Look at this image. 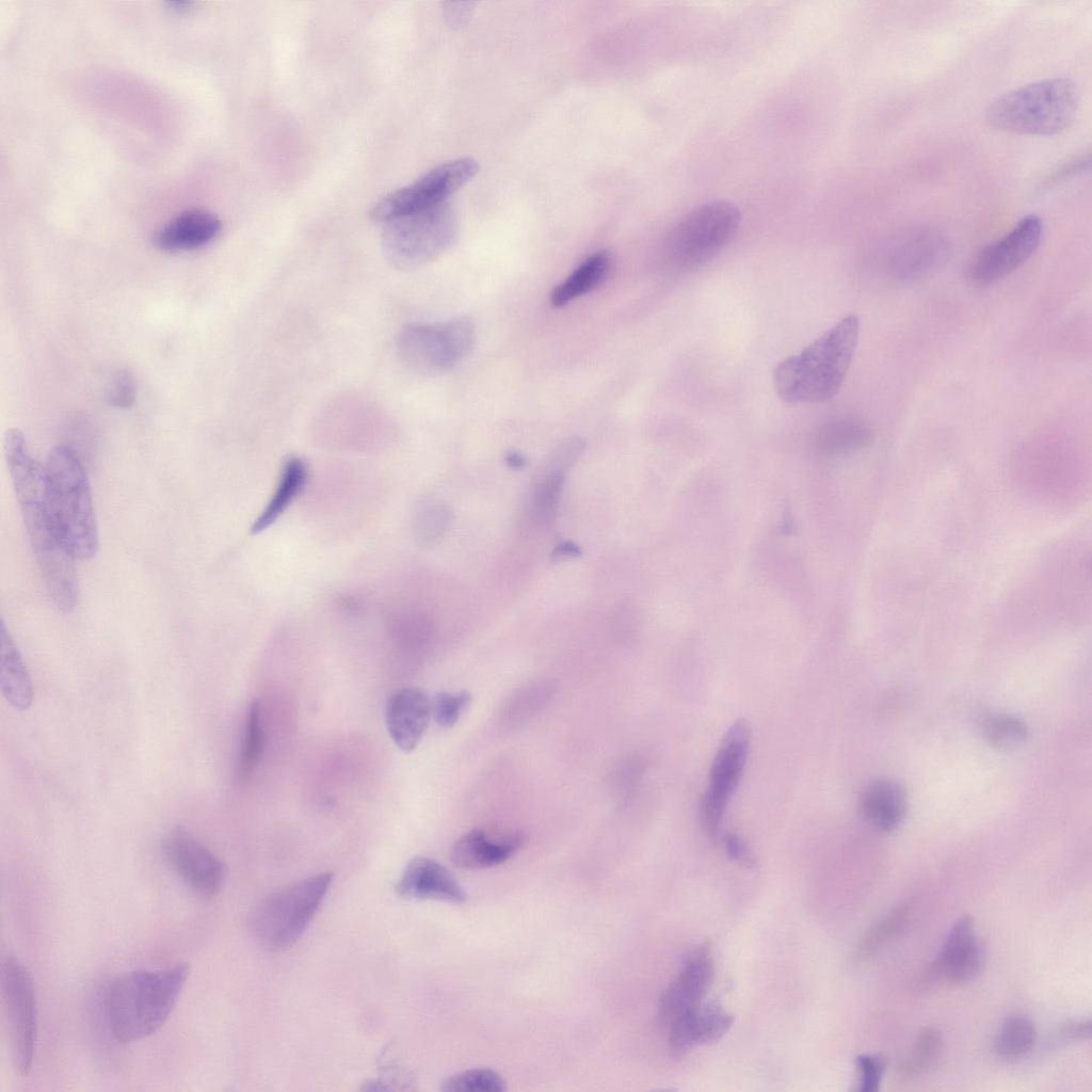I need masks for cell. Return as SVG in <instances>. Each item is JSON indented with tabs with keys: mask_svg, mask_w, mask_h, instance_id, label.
Returning a JSON list of instances; mask_svg holds the SVG:
<instances>
[{
	"mask_svg": "<svg viewBox=\"0 0 1092 1092\" xmlns=\"http://www.w3.org/2000/svg\"><path fill=\"white\" fill-rule=\"evenodd\" d=\"M4 456L42 577L54 605L68 613L78 600L76 560L59 539L49 516L43 467L30 454L25 436L18 429L6 431Z\"/></svg>",
	"mask_w": 1092,
	"mask_h": 1092,
	"instance_id": "1",
	"label": "cell"
},
{
	"mask_svg": "<svg viewBox=\"0 0 1092 1092\" xmlns=\"http://www.w3.org/2000/svg\"><path fill=\"white\" fill-rule=\"evenodd\" d=\"M190 975L187 963L159 969H133L115 977L105 993V1014L119 1043L143 1040L172 1014Z\"/></svg>",
	"mask_w": 1092,
	"mask_h": 1092,
	"instance_id": "2",
	"label": "cell"
},
{
	"mask_svg": "<svg viewBox=\"0 0 1092 1092\" xmlns=\"http://www.w3.org/2000/svg\"><path fill=\"white\" fill-rule=\"evenodd\" d=\"M858 335L860 320L849 315L801 352L780 362L773 372L777 396L787 404L821 403L834 398L851 365Z\"/></svg>",
	"mask_w": 1092,
	"mask_h": 1092,
	"instance_id": "3",
	"label": "cell"
},
{
	"mask_svg": "<svg viewBox=\"0 0 1092 1092\" xmlns=\"http://www.w3.org/2000/svg\"><path fill=\"white\" fill-rule=\"evenodd\" d=\"M43 478L46 507L59 539L75 560L93 558L98 531L81 459L70 447L58 446L47 456Z\"/></svg>",
	"mask_w": 1092,
	"mask_h": 1092,
	"instance_id": "4",
	"label": "cell"
},
{
	"mask_svg": "<svg viewBox=\"0 0 1092 1092\" xmlns=\"http://www.w3.org/2000/svg\"><path fill=\"white\" fill-rule=\"evenodd\" d=\"M1080 92L1070 78H1051L1023 85L993 100L985 110L992 128L1025 135H1055L1072 126Z\"/></svg>",
	"mask_w": 1092,
	"mask_h": 1092,
	"instance_id": "5",
	"label": "cell"
},
{
	"mask_svg": "<svg viewBox=\"0 0 1092 1092\" xmlns=\"http://www.w3.org/2000/svg\"><path fill=\"white\" fill-rule=\"evenodd\" d=\"M334 874L321 872L274 892L254 909L250 929L269 951L291 947L307 929L332 884Z\"/></svg>",
	"mask_w": 1092,
	"mask_h": 1092,
	"instance_id": "6",
	"label": "cell"
},
{
	"mask_svg": "<svg viewBox=\"0 0 1092 1092\" xmlns=\"http://www.w3.org/2000/svg\"><path fill=\"white\" fill-rule=\"evenodd\" d=\"M741 213L732 203L711 200L686 213L671 229L664 244L668 268L686 274L703 267L735 237Z\"/></svg>",
	"mask_w": 1092,
	"mask_h": 1092,
	"instance_id": "7",
	"label": "cell"
},
{
	"mask_svg": "<svg viewBox=\"0 0 1092 1092\" xmlns=\"http://www.w3.org/2000/svg\"><path fill=\"white\" fill-rule=\"evenodd\" d=\"M382 245L388 261L399 269L419 267L446 251L455 231V215L445 202L384 223Z\"/></svg>",
	"mask_w": 1092,
	"mask_h": 1092,
	"instance_id": "8",
	"label": "cell"
},
{
	"mask_svg": "<svg viewBox=\"0 0 1092 1092\" xmlns=\"http://www.w3.org/2000/svg\"><path fill=\"white\" fill-rule=\"evenodd\" d=\"M476 326L460 317L438 324L412 323L397 336V351L403 363L422 373L447 371L472 350Z\"/></svg>",
	"mask_w": 1092,
	"mask_h": 1092,
	"instance_id": "9",
	"label": "cell"
},
{
	"mask_svg": "<svg viewBox=\"0 0 1092 1092\" xmlns=\"http://www.w3.org/2000/svg\"><path fill=\"white\" fill-rule=\"evenodd\" d=\"M1 1003L7 1046L16 1074L30 1072L37 1035V1003L30 971L14 954L1 965Z\"/></svg>",
	"mask_w": 1092,
	"mask_h": 1092,
	"instance_id": "10",
	"label": "cell"
},
{
	"mask_svg": "<svg viewBox=\"0 0 1092 1092\" xmlns=\"http://www.w3.org/2000/svg\"><path fill=\"white\" fill-rule=\"evenodd\" d=\"M752 728L748 720H736L724 734L709 771V783L700 802V818L706 834L716 839L727 804L742 776L750 752Z\"/></svg>",
	"mask_w": 1092,
	"mask_h": 1092,
	"instance_id": "11",
	"label": "cell"
},
{
	"mask_svg": "<svg viewBox=\"0 0 1092 1092\" xmlns=\"http://www.w3.org/2000/svg\"><path fill=\"white\" fill-rule=\"evenodd\" d=\"M479 171L471 158H460L428 171L413 183L397 190L374 204L369 215L378 223L428 209L446 199L468 182Z\"/></svg>",
	"mask_w": 1092,
	"mask_h": 1092,
	"instance_id": "12",
	"label": "cell"
},
{
	"mask_svg": "<svg viewBox=\"0 0 1092 1092\" xmlns=\"http://www.w3.org/2000/svg\"><path fill=\"white\" fill-rule=\"evenodd\" d=\"M1042 234L1043 224L1038 215L1024 216L973 258L967 267V278L975 285L987 286L1006 277L1034 253Z\"/></svg>",
	"mask_w": 1092,
	"mask_h": 1092,
	"instance_id": "13",
	"label": "cell"
},
{
	"mask_svg": "<svg viewBox=\"0 0 1092 1092\" xmlns=\"http://www.w3.org/2000/svg\"><path fill=\"white\" fill-rule=\"evenodd\" d=\"M164 855L180 880L204 899L216 896L226 881V866L208 847L181 828L163 840Z\"/></svg>",
	"mask_w": 1092,
	"mask_h": 1092,
	"instance_id": "14",
	"label": "cell"
},
{
	"mask_svg": "<svg viewBox=\"0 0 1092 1092\" xmlns=\"http://www.w3.org/2000/svg\"><path fill=\"white\" fill-rule=\"evenodd\" d=\"M986 960V948L975 934L969 916L958 919L925 974L927 984H963L975 979Z\"/></svg>",
	"mask_w": 1092,
	"mask_h": 1092,
	"instance_id": "15",
	"label": "cell"
},
{
	"mask_svg": "<svg viewBox=\"0 0 1092 1092\" xmlns=\"http://www.w3.org/2000/svg\"><path fill=\"white\" fill-rule=\"evenodd\" d=\"M524 841L525 836L519 831L477 828L454 842L451 861L465 870L494 867L511 858Z\"/></svg>",
	"mask_w": 1092,
	"mask_h": 1092,
	"instance_id": "16",
	"label": "cell"
},
{
	"mask_svg": "<svg viewBox=\"0 0 1092 1092\" xmlns=\"http://www.w3.org/2000/svg\"><path fill=\"white\" fill-rule=\"evenodd\" d=\"M432 713L428 693L416 687L396 690L385 708L387 730L398 748L413 751L421 740Z\"/></svg>",
	"mask_w": 1092,
	"mask_h": 1092,
	"instance_id": "17",
	"label": "cell"
},
{
	"mask_svg": "<svg viewBox=\"0 0 1092 1092\" xmlns=\"http://www.w3.org/2000/svg\"><path fill=\"white\" fill-rule=\"evenodd\" d=\"M712 977L713 962L709 949L701 947L693 950L660 997L661 1017L671 1022L681 1012L702 1003Z\"/></svg>",
	"mask_w": 1092,
	"mask_h": 1092,
	"instance_id": "18",
	"label": "cell"
},
{
	"mask_svg": "<svg viewBox=\"0 0 1092 1092\" xmlns=\"http://www.w3.org/2000/svg\"><path fill=\"white\" fill-rule=\"evenodd\" d=\"M396 892L404 899L462 903L467 898L455 876L446 866L429 857H415L406 864Z\"/></svg>",
	"mask_w": 1092,
	"mask_h": 1092,
	"instance_id": "19",
	"label": "cell"
},
{
	"mask_svg": "<svg viewBox=\"0 0 1092 1092\" xmlns=\"http://www.w3.org/2000/svg\"><path fill=\"white\" fill-rule=\"evenodd\" d=\"M733 1022V1015L721 1006L700 1003L670 1022V1048L682 1055L695 1046L716 1043L730 1029Z\"/></svg>",
	"mask_w": 1092,
	"mask_h": 1092,
	"instance_id": "20",
	"label": "cell"
},
{
	"mask_svg": "<svg viewBox=\"0 0 1092 1092\" xmlns=\"http://www.w3.org/2000/svg\"><path fill=\"white\" fill-rule=\"evenodd\" d=\"M946 239L936 231L922 230L894 247L888 260L892 276L903 283L918 280L940 268L948 257Z\"/></svg>",
	"mask_w": 1092,
	"mask_h": 1092,
	"instance_id": "21",
	"label": "cell"
},
{
	"mask_svg": "<svg viewBox=\"0 0 1092 1092\" xmlns=\"http://www.w3.org/2000/svg\"><path fill=\"white\" fill-rule=\"evenodd\" d=\"M221 230V222L213 213L191 209L183 211L154 236V244L164 252H180L199 248L211 242Z\"/></svg>",
	"mask_w": 1092,
	"mask_h": 1092,
	"instance_id": "22",
	"label": "cell"
},
{
	"mask_svg": "<svg viewBox=\"0 0 1092 1092\" xmlns=\"http://www.w3.org/2000/svg\"><path fill=\"white\" fill-rule=\"evenodd\" d=\"M0 686L6 702L17 710L31 707L33 682L22 657L4 623L0 630Z\"/></svg>",
	"mask_w": 1092,
	"mask_h": 1092,
	"instance_id": "23",
	"label": "cell"
},
{
	"mask_svg": "<svg viewBox=\"0 0 1092 1092\" xmlns=\"http://www.w3.org/2000/svg\"><path fill=\"white\" fill-rule=\"evenodd\" d=\"M906 807L903 788L896 782L871 783L862 797V812L867 822L879 832H892L901 823Z\"/></svg>",
	"mask_w": 1092,
	"mask_h": 1092,
	"instance_id": "24",
	"label": "cell"
},
{
	"mask_svg": "<svg viewBox=\"0 0 1092 1092\" xmlns=\"http://www.w3.org/2000/svg\"><path fill=\"white\" fill-rule=\"evenodd\" d=\"M611 258L609 253L600 251L589 256L563 282L550 292L553 307H563L598 287L609 273Z\"/></svg>",
	"mask_w": 1092,
	"mask_h": 1092,
	"instance_id": "25",
	"label": "cell"
},
{
	"mask_svg": "<svg viewBox=\"0 0 1092 1092\" xmlns=\"http://www.w3.org/2000/svg\"><path fill=\"white\" fill-rule=\"evenodd\" d=\"M870 428L861 419L841 417L823 424L815 437L817 450L826 455L854 452L869 444Z\"/></svg>",
	"mask_w": 1092,
	"mask_h": 1092,
	"instance_id": "26",
	"label": "cell"
},
{
	"mask_svg": "<svg viewBox=\"0 0 1092 1092\" xmlns=\"http://www.w3.org/2000/svg\"><path fill=\"white\" fill-rule=\"evenodd\" d=\"M307 478V467L303 460L293 456L286 461L278 485L271 500L255 520L252 531L259 532L272 525L300 493Z\"/></svg>",
	"mask_w": 1092,
	"mask_h": 1092,
	"instance_id": "27",
	"label": "cell"
},
{
	"mask_svg": "<svg viewBox=\"0 0 1092 1092\" xmlns=\"http://www.w3.org/2000/svg\"><path fill=\"white\" fill-rule=\"evenodd\" d=\"M1035 1040L1033 1023L1024 1016H1013L1001 1026L994 1041V1050L1005 1059L1018 1058L1033 1047Z\"/></svg>",
	"mask_w": 1092,
	"mask_h": 1092,
	"instance_id": "28",
	"label": "cell"
},
{
	"mask_svg": "<svg viewBox=\"0 0 1092 1092\" xmlns=\"http://www.w3.org/2000/svg\"><path fill=\"white\" fill-rule=\"evenodd\" d=\"M910 908L901 904L870 928L857 946V956L869 959L889 941L900 934L908 925Z\"/></svg>",
	"mask_w": 1092,
	"mask_h": 1092,
	"instance_id": "29",
	"label": "cell"
},
{
	"mask_svg": "<svg viewBox=\"0 0 1092 1092\" xmlns=\"http://www.w3.org/2000/svg\"><path fill=\"white\" fill-rule=\"evenodd\" d=\"M943 1049V1038L933 1028L922 1030L911 1053L901 1061L899 1073L904 1077H915L925 1073L940 1057Z\"/></svg>",
	"mask_w": 1092,
	"mask_h": 1092,
	"instance_id": "30",
	"label": "cell"
},
{
	"mask_svg": "<svg viewBox=\"0 0 1092 1092\" xmlns=\"http://www.w3.org/2000/svg\"><path fill=\"white\" fill-rule=\"evenodd\" d=\"M264 735L260 725V709L257 702L250 705L244 742L238 764L237 774L240 781L248 778L257 767L263 752Z\"/></svg>",
	"mask_w": 1092,
	"mask_h": 1092,
	"instance_id": "31",
	"label": "cell"
},
{
	"mask_svg": "<svg viewBox=\"0 0 1092 1092\" xmlns=\"http://www.w3.org/2000/svg\"><path fill=\"white\" fill-rule=\"evenodd\" d=\"M446 1092H502L504 1079L491 1069H471L447 1077L440 1085Z\"/></svg>",
	"mask_w": 1092,
	"mask_h": 1092,
	"instance_id": "32",
	"label": "cell"
},
{
	"mask_svg": "<svg viewBox=\"0 0 1092 1092\" xmlns=\"http://www.w3.org/2000/svg\"><path fill=\"white\" fill-rule=\"evenodd\" d=\"M984 737L997 749L1013 750L1026 740L1027 727L1015 717L996 716L985 722Z\"/></svg>",
	"mask_w": 1092,
	"mask_h": 1092,
	"instance_id": "33",
	"label": "cell"
},
{
	"mask_svg": "<svg viewBox=\"0 0 1092 1092\" xmlns=\"http://www.w3.org/2000/svg\"><path fill=\"white\" fill-rule=\"evenodd\" d=\"M564 478V473L547 471L536 485L533 494V512L536 519L547 521L552 518L559 504Z\"/></svg>",
	"mask_w": 1092,
	"mask_h": 1092,
	"instance_id": "34",
	"label": "cell"
},
{
	"mask_svg": "<svg viewBox=\"0 0 1092 1092\" xmlns=\"http://www.w3.org/2000/svg\"><path fill=\"white\" fill-rule=\"evenodd\" d=\"M471 694L468 691L456 693L439 692L432 701V713L435 721L443 727H451L461 713L469 706Z\"/></svg>",
	"mask_w": 1092,
	"mask_h": 1092,
	"instance_id": "35",
	"label": "cell"
},
{
	"mask_svg": "<svg viewBox=\"0 0 1092 1092\" xmlns=\"http://www.w3.org/2000/svg\"><path fill=\"white\" fill-rule=\"evenodd\" d=\"M105 390L110 404L118 408L130 407L136 397L134 376L126 369H117L108 378Z\"/></svg>",
	"mask_w": 1092,
	"mask_h": 1092,
	"instance_id": "36",
	"label": "cell"
},
{
	"mask_svg": "<svg viewBox=\"0 0 1092 1092\" xmlns=\"http://www.w3.org/2000/svg\"><path fill=\"white\" fill-rule=\"evenodd\" d=\"M585 448V440L580 436H568L563 438L551 451L547 471L566 473L576 463Z\"/></svg>",
	"mask_w": 1092,
	"mask_h": 1092,
	"instance_id": "37",
	"label": "cell"
},
{
	"mask_svg": "<svg viewBox=\"0 0 1092 1092\" xmlns=\"http://www.w3.org/2000/svg\"><path fill=\"white\" fill-rule=\"evenodd\" d=\"M856 1066L860 1073L858 1090L861 1092L878 1091L885 1069L884 1059L874 1055H860L856 1057Z\"/></svg>",
	"mask_w": 1092,
	"mask_h": 1092,
	"instance_id": "38",
	"label": "cell"
},
{
	"mask_svg": "<svg viewBox=\"0 0 1092 1092\" xmlns=\"http://www.w3.org/2000/svg\"><path fill=\"white\" fill-rule=\"evenodd\" d=\"M722 841L729 858L745 866L754 865V858L739 835L728 832L722 836Z\"/></svg>",
	"mask_w": 1092,
	"mask_h": 1092,
	"instance_id": "39",
	"label": "cell"
},
{
	"mask_svg": "<svg viewBox=\"0 0 1092 1092\" xmlns=\"http://www.w3.org/2000/svg\"><path fill=\"white\" fill-rule=\"evenodd\" d=\"M1091 1034L1090 1019L1072 1021L1063 1026L1060 1031V1039L1063 1042L1086 1040Z\"/></svg>",
	"mask_w": 1092,
	"mask_h": 1092,
	"instance_id": "40",
	"label": "cell"
},
{
	"mask_svg": "<svg viewBox=\"0 0 1092 1092\" xmlns=\"http://www.w3.org/2000/svg\"><path fill=\"white\" fill-rule=\"evenodd\" d=\"M580 555L581 549L577 544L571 541H564L556 546L551 553V559L553 561H561L574 557H579Z\"/></svg>",
	"mask_w": 1092,
	"mask_h": 1092,
	"instance_id": "41",
	"label": "cell"
},
{
	"mask_svg": "<svg viewBox=\"0 0 1092 1092\" xmlns=\"http://www.w3.org/2000/svg\"><path fill=\"white\" fill-rule=\"evenodd\" d=\"M464 4L465 3H447V7L445 9V11L450 23H460L461 20L464 18L467 12V7H463Z\"/></svg>",
	"mask_w": 1092,
	"mask_h": 1092,
	"instance_id": "42",
	"label": "cell"
},
{
	"mask_svg": "<svg viewBox=\"0 0 1092 1092\" xmlns=\"http://www.w3.org/2000/svg\"><path fill=\"white\" fill-rule=\"evenodd\" d=\"M505 463L510 468L521 469L527 464V459L518 451H509L505 454Z\"/></svg>",
	"mask_w": 1092,
	"mask_h": 1092,
	"instance_id": "43",
	"label": "cell"
}]
</instances>
